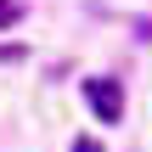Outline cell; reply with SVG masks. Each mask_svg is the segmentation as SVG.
<instances>
[{
  "label": "cell",
  "instance_id": "7a4b0ae2",
  "mask_svg": "<svg viewBox=\"0 0 152 152\" xmlns=\"http://www.w3.org/2000/svg\"><path fill=\"white\" fill-rule=\"evenodd\" d=\"M17 17H23V0H0V28H11Z\"/></svg>",
  "mask_w": 152,
  "mask_h": 152
},
{
  "label": "cell",
  "instance_id": "6da1fadb",
  "mask_svg": "<svg viewBox=\"0 0 152 152\" xmlns=\"http://www.w3.org/2000/svg\"><path fill=\"white\" fill-rule=\"evenodd\" d=\"M85 102H90V113L102 124H118V113H124V90L113 79H85Z\"/></svg>",
  "mask_w": 152,
  "mask_h": 152
},
{
  "label": "cell",
  "instance_id": "3957f363",
  "mask_svg": "<svg viewBox=\"0 0 152 152\" xmlns=\"http://www.w3.org/2000/svg\"><path fill=\"white\" fill-rule=\"evenodd\" d=\"M28 56V45H0V62H23Z\"/></svg>",
  "mask_w": 152,
  "mask_h": 152
},
{
  "label": "cell",
  "instance_id": "277c9868",
  "mask_svg": "<svg viewBox=\"0 0 152 152\" xmlns=\"http://www.w3.org/2000/svg\"><path fill=\"white\" fill-rule=\"evenodd\" d=\"M73 152H102V147H96L90 135H79V141H73Z\"/></svg>",
  "mask_w": 152,
  "mask_h": 152
}]
</instances>
